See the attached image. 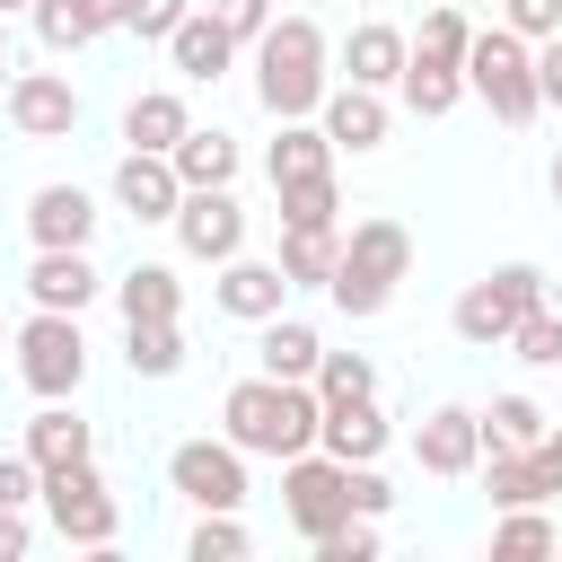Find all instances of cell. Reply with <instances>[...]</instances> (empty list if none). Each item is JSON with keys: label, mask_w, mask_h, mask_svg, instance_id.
Here are the masks:
<instances>
[{"label": "cell", "mask_w": 562, "mask_h": 562, "mask_svg": "<svg viewBox=\"0 0 562 562\" xmlns=\"http://www.w3.org/2000/svg\"><path fill=\"white\" fill-rule=\"evenodd\" d=\"M316 360H325L316 325H299V316H263L255 325V369L263 378H316Z\"/></svg>", "instance_id": "d6986e66"}, {"label": "cell", "mask_w": 562, "mask_h": 562, "mask_svg": "<svg viewBox=\"0 0 562 562\" xmlns=\"http://www.w3.org/2000/svg\"><path fill=\"white\" fill-rule=\"evenodd\" d=\"M316 386L307 378H237L228 386V404H220V439L228 448H246V457H299V448H316Z\"/></svg>", "instance_id": "6da1fadb"}, {"label": "cell", "mask_w": 562, "mask_h": 562, "mask_svg": "<svg viewBox=\"0 0 562 562\" xmlns=\"http://www.w3.org/2000/svg\"><path fill=\"white\" fill-rule=\"evenodd\" d=\"M325 88H334V79H325V35H316V18H272V26L255 35V97H263V114H272V123L316 114Z\"/></svg>", "instance_id": "7a4b0ae2"}, {"label": "cell", "mask_w": 562, "mask_h": 562, "mask_svg": "<svg viewBox=\"0 0 562 562\" xmlns=\"http://www.w3.org/2000/svg\"><path fill=\"white\" fill-rule=\"evenodd\" d=\"M369 553H378V518H360V509L316 536V562H369Z\"/></svg>", "instance_id": "d590c367"}, {"label": "cell", "mask_w": 562, "mask_h": 562, "mask_svg": "<svg viewBox=\"0 0 562 562\" xmlns=\"http://www.w3.org/2000/svg\"><path fill=\"white\" fill-rule=\"evenodd\" d=\"M404 53H413V35H395L386 18H369V26H351V35H342V70H351L360 88H395Z\"/></svg>", "instance_id": "44dd1931"}, {"label": "cell", "mask_w": 562, "mask_h": 562, "mask_svg": "<svg viewBox=\"0 0 562 562\" xmlns=\"http://www.w3.org/2000/svg\"><path fill=\"white\" fill-rule=\"evenodd\" d=\"M114 202H123L132 220H176V202H184L176 158H167V149H123V167H114Z\"/></svg>", "instance_id": "7c38bea8"}, {"label": "cell", "mask_w": 562, "mask_h": 562, "mask_svg": "<svg viewBox=\"0 0 562 562\" xmlns=\"http://www.w3.org/2000/svg\"><path fill=\"white\" fill-rule=\"evenodd\" d=\"M35 501L53 509V527H61L70 544H88V553H105V544H114V518H123V509H114V492H105L97 457H79V465H53Z\"/></svg>", "instance_id": "52a82bcc"}, {"label": "cell", "mask_w": 562, "mask_h": 562, "mask_svg": "<svg viewBox=\"0 0 562 562\" xmlns=\"http://www.w3.org/2000/svg\"><path fill=\"white\" fill-rule=\"evenodd\" d=\"M97 290H105V281H97L88 246H35V263H26V299H35V307H61V316H79Z\"/></svg>", "instance_id": "4fadbf2b"}, {"label": "cell", "mask_w": 562, "mask_h": 562, "mask_svg": "<svg viewBox=\"0 0 562 562\" xmlns=\"http://www.w3.org/2000/svg\"><path fill=\"white\" fill-rule=\"evenodd\" d=\"M263 167H272V184H299V176H334V140H325V123H307V114H290Z\"/></svg>", "instance_id": "cb8c5ba5"}, {"label": "cell", "mask_w": 562, "mask_h": 562, "mask_svg": "<svg viewBox=\"0 0 562 562\" xmlns=\"http://www.w3.org/2000/svg\"><path fill=\"white\" fill-rule=\"evenodd\" d=\"M26 237H35V246H88V237H97V202H88L79 184H35Z\"/></svg>", "instance_id": "e0dca14e"}, {"label": "cell", "mask_w": 562, "mask_h": 562, "mask_svg": "<svg viewBox=\"0 0 562 562\" xmlns=\"http://www.w3.org/2000/svg\"><path fill=\"white\" fill-rule=\"evenodd\" d=\"M351 509H360V518H386V509H395V492H386L378 465H351Z\"/></svg>", "instance_id": "b9f144b4"}, {"label": "cell", "mask_w": 562, "mask_h": 562, "mask_svg": "<svg viewBox=\"0 0 562 562\" xmlns=\"http://www.w3.org/2000/svg\"><path fill=\"white\" fill-rule=\"evenodd\" d=\"M413 457H422V474H474V465H483V422H474V404H439V413H422Z\"/></svg>", "instance_id": "8fae6325"}, {"label": "cell", "mask_w": 562, "mask_h": 562, "mask_svg": "<svg viewBox=\"0 0 562 562\" xmlns=\"http://www.w3.org/2000/svg\"><path fill=\"white\" fill-rule=\"evenodd\" d=\"M44 492V474H35V457H0V509H26Z\"/></svg>", "instance_id": "60d3db41"}, {"label": "cell", "mask_w": 562, "mask_h": 562, "mask_svg": "<svg viewBox=\"0 0 562 562\" xmlns=\"http://www.w3.org/2000/svg\"><path fill=\"white\" fill-rule=\"evenodd\" d=\"M211 18H220L237 44H255V35L272 26V0H211Z\"/></svg>", "instance_id": "ab89813d"}, {"label": "cell", "mask_w": 562, "mask_h": 562, "mask_svg": "<svg viewBox=\"0 0 562 562\" xmlns=\"http://www.w3.org/2000/svg\"><path fill=\"white\" fill-rule=\"evenodd\" d=\"M553 553H562V536H553Z\"/></svg>", "instance_id": "816d5d0a"}, {"label": "cell", "mask_w": 562, "mask_h": 562, "mask_svg": "<svg viewBox=\"0 0 562 562\" xmlns=\"http://www.w3.org/2000/svg\"><path fill=\"white\" fill-rule=\"evenodd\" d=\"M553 518H544V501L536 509H501V527H492V553H553Z\"/></svg>", "instance_id": "d6a6232c"}, {"label": "cell", "mask_w": 562, "mask_h": 562, "mask_svg": "<svg viewBox=\"0 0 562 562\" xmlns=\"http://www.w3.org/2000/svg\"><path fill=\"white\" fill-rule=\"evenodd\" d=\"M70 18H79V35L97 44V35H114V26H123V0H70Z\"/></svg>", "instance_id": "7bdbcfd3"}, {"label": "cell", "mask_w": 562, "mask_h": 562, "mask_svg": "<svg viewBox=\"0 0 562 562\" xmlns=\"http://www.w3.org/2000/svg\"><path fill=\"white\" fill-rule=\"evenodd\" d=\"M474 422H483V457H492V448H536V439L553 430V413H544L536 395H492Z\"/></svg>", "instance_id": "484cf974"}, {"label": "cell", "mask_w": 562, "mask_h": 562, "mask_svg": "<svg viewBox=\"0 0 562 562\" xmlns=\"http://www.w3.org/2000/svg\"><path fill=\"white\" fill-rule=\"evenodd\" d=\"M167 483H176L193 509H237V501H246V448H228V439H184V448L167 457Z\"/></svg>", "instance_id": "9c48e42d"}, {"label": "cell", "mask_w": 562, "mask_h": 562, "mask_svg": "<svg viewBox=\"0 0 562 562\" xmlns=\"http://www.w3.org/2000/svg\"><path fill=\"white\" fill-rule=\"evenodd\" d=\"M184 132H193V114H184L176 88H140V97L123 105V140H132V149H176Z\"/></svg>", "instance_id": "603a6c76"}, {"label": "cell", "mask_w": 562, "mask_h": 562, "mask_svg": "<svg viewBox=\"0 0 562 562\" xmlns=\"http://www.w3.org/2000/svg\"><path fill=\"white\" fill-rule=\"evenodd\" d=\"M167 158H176L184 184H228V176H237V140H228V132H184Z\"/></svg>", "instance_id": "f1b7e54d"}, {"label": "cell", "mask_w": 562, "mask_h": 562, "mask_svg": "<svg viewBox=\"0 0 562 562\" xmlns=\"http://www.w3.org/2000/svg\"><path fill=\"white\" fill-rule=\"evenodd\" d=\"M509 351H518L527 369H553V360H562V316H553V307H527V316L509 325Z\"/></svg>", "instance_id": "1f68e13d"}, {"label": "cell", "mask_w": 562, "mask_h": 562, "mask_svg": "<svg viewBox=\"0 0 562 562\" xmlns=\"http://www.w3.org/2000/svg\"><path fill=\"white\" fill-rule=\"evenodd\" d=\"M18 378L53 404V395H79V378H88V334H79V316H61V307H35L18 334Z\"/></svg>", "instance_id": "8992f818"}, {"label": "cell", "mask_w": 562, "mask_h": 562, "mask_svg": "<svg viewBox=\"0 0 562 562\" xmlns=\"http://www.w3.org/2000/svg\"><path fill=\"white\" fill-rule=\"evenodd\" d=\"M246 553V527H237V509H202V527L184 536V562H237Z\"/></svg>", "instance_id": "836d02e7"}, {"label": "cell", "mask_w": 562, "mask_h": 562, "mask_svg": "<svg viewBox=\"0 0 562 562\" xmlns=\"http://www.w3.org/2000/svg\"><path fill=\"white\" fill-rule=\"evenodd\" d=\"M123 369H132V378H176V369H184L176 316H167V325H123Z\"/></svg>", "instance_id": "83f0119b"}, {"label": "cell", "mask_w": 562, "mask_h": 562, "mask_svg": "<svg viewBox=\"0 0 562 562\" xmlns=\"http://www.w3.org/2000/svg\"><path fill=\"white\" fill-rule=\"evenodd\" d=\"M211 299H220L237 325H263V316H281V299H290V272H281V263H255V255H228Z\"/></svg>", "instance_id": "9a60e30c"}, {"label": "cell", "mask_w": 562, "mask_h": 562, "mask_svg": "<svg viewBox=\"0 0 562 562\" xmlns=\"http://www.w3.org/2000/svg\"><path fill=\"white\" fill-rule=\"evenodd\" d=\"M184 9H193V0H123V35H140V44H167V35L184 26Z\"/></svg>", "instance_id": "8d00e7d4"}, {"label": "cell", "mask_w": 562, "mask_h": 562, "mask_svg": "<svg viewBox=\"0 0 562 562\" xmlns=\"http://www.w3.org/2000/svg\"><path fill=\"white\" fill-rule=\"evenodd\" d=\"M9 123H18V140H70L79 132V88L61 70H9Z\"/></svg>", "instance_id": "30bf717a"}, {"label": "cell", "mask_w": 562, "mask_h": 562, "mask_svg": "<svg viewBox=\"0 0 562 562\" xmlns=\"http://www.w3.org/2000/svg\"><path fill=\"white\" fill-rule=\"evenodd\" d=\"M465 35H474V26H465V9H457V0H439V9L422 18V35H413V53H439V61H465Z\"/></svg>", "instance_id": "e575fe53"}, {"label": "cell", "mask_w": 562, "mask_h": 562, "mask_svg": "<svg viewBox=\"0 0 562 562\" xmlns=\"http://www.w3.org/2000/svg\"><path fill=\"white\" fill-rule=\"evenodd\" d=\"M395 97H404L422 123H439V114L465 97V61H439V53H404V70H395Z\"/></svg>", "instance_id": "ac0fdd59"}, {"label": "cell", "mask_w": 562, "mask_h": 562, "mask_svg": "<svg viewBox=\"0 0 562 562\" xmlns=\"http://www.w3.org/2000/svg\"><path fill=\"white\" fill-rule=\"evenodd\" d=\"M465 97L492 105V123H527L544 97H536V44L509 35V26H483L465 35Z\"/></svg>", "instance_id": "277c9868"}, {"label": "cell", "mask_w": 562, "mask_h": 562, "mask_svg": "<svg viewBox=\"0 0 562 562\" xmlns=\"http://www.w3.org/2000/svg\"><path fill=\"white\" fill-rule=\"evenodd\" d=\"M527 307H544V272H536V263H501V272L465 281V299L448 307V325H457V342L492 351V342H509V325H518Z\"/></svg>", "instance_id": "5b68a950"}, {"label": "cell", "mask_w": 562, "mask_h": 562, "mask_svg": "<svg viewBox=\"0 0 562 562\" xmlns=\"http://www.w3.org/2000/svg\"><path fill=\"white\" fill-rule=\"evenodd\" d=\"M307 386H316V404H360V395H378V369L360 351H325Z\"/></svg>", "instance_id": "4dcf8cb0"}, {"label": "cell", "mask_w": 562, "mask_h": 562, "mask_svg": "<svg viewBox=\"0 0 562 562\" xmlns=\"http://www.w3.org/2000/svg\"><path fill=\"white\" fill-rule=\"evenodd\" d=\"M35 35H44V53H79L88 44L79 18H70V0H35Z\"/></svg>", "instance_id": "f35d334b"}, {"label": "cell", "mask_w": 562, "mask_h": 562, "mask_svg": "<svg viewBox=\"0 0 562 562\" xmlns=\"http://www.w3.org/2000/svg\"><path fill=\"white\" fill-rule=\"evenodd\" d=\"M272 202H281V228H334V211H342L334 176H299V184H272Z\"/></svg>", "instance_id": "f546056e"}, {"label": "cell", "mask_w": 562, "mask_h": 562, "mask_svg": "<svg viewBox=\"0 0 562 562\" xmlns=\"http://www.w3.org/2000/svg\"><path fill=\"white\" fill-rule=\"evenodd\" d=\"M316 448L342 457V465H378V448H386V413H378V395H360V404H325V413H316Z\"/></svg>", "instance_id": "2e32d148"}, {"label": "cell", "mask_w": 562, "mask_h": 562, "mask_svg": "<svg viewBox=\"0 0 562 562\" xmlns=\"http://www.w3.org/2000/svg\"><path fill=\"white\" fill-rule=\"evenodd\" d=\"M544 439H553V457H562V422H553V430H544Z\"/></svg>", "instance_id": "681fc988"}, {"label": "cell", "mask_w": 562, "mask_h": 562, "mask_svg": "<svg viewBox=\"0 0 562 562\" xmlns=\"http://www.w3.org/2000/svg\"><path fill=\"white\" fill-rule=\"evenodd\" d=\"M316 123H325V140L334 149H378L386 140V88H325L316 97Z\"/></svg>", "instance_id": "5bb4252c"}, {"label": "cell", "mask_w": 562, "mask_h": 562, "mask_svg": "<svg viewBox=\"0 0 562 562\" xmlns=\"http://www.w3.org/2000/svg\"><path fill=\"white\" fill-rule=\"evenodd\" d=\"M0 351H9V325H0Z\"/></svg>", "instance_id": "f907efd6"}, {"label": "cell", "mask_w": 562, "mask_h": 562, "mask_svg": "<svg viewBox=\"0 0 562 562\" xmlns=\"http://www.w3.org/2000/svg\"><path fill=\"white\" fill-rule=\"evenodd\" d=\"M176 246H184L193 263H228V255L246 246L237 193H228V184H184V202H176Z\"/></svg>", "instance_id": "ba28073f"}, {"label": "cell", "mask_w": 562, "mask_h": 562, "mask_svg": "<svg viewBox=\"0 0 562 562\" xmlns=\"http://www.w3.org/2000/svg\"><path fill=\"white\" fill-rule=\"evenodd\" d=\"M167 53H176V70H184V79H220V70L237 61V35H228L211 9H184V26L167 35Z\"/></svg>", "instance_id": "ffe728a7"}, {"label": "cell", "mask_w": 562, "mask_h": 562, "mask_svg": "<svg viewBox=\"0 0 562 562\" xmlns=\"http://www.w3.org/2000/svg\"><path fill=\"white\" fill-rule=\"evenodd\" d=\"M114 307H123V325H167V316H184V281L167 263H132L114 281Z\"/></svg>", "instance_id": "7402d4cb"}, {"label": "cell", "mask_w": 562, "mask_h": 562, "mask_svg": "<svg viewBox=\"0 0 562 562\" xmlns=\"http://www.w3.org/2000/svg\"><path fill=\"white\" fill-rule=\"evenodd\" d=\"M18 9H35V0H0V18H18Z\"/></svg>", "instance_id": "7dc6e473"}, {"label": "cell", "mask_w": 562, "mask_h": 562, "mask_svg": "<svg viewBox=\"0 0 562 562\" xmlns=\"http://www.w3.org/2000/svg\"><path fill=\"white\" fill-rule=\"evenodd\" d=\"M404 272H413V237H404V220H360V228L342 237L325 290H334L342 316H386V299H395Z\"/></svg>", "instance_id": "3957f363"}, {"label": "cell", "mask_w": 562, "mask_h": 562, "mask_svg": "<svg viewBox=\"0 0 562 562\" xmlns=\"http://www.w3.org/2000/svg\"><path fill=\"white\" fill-rule=\"evenodd\" d=\"M553 202H562V158H553Z\"/></svg>", "instance_id": "c3c4849f"}, {"label": "cell", "mask_w": 562, "mask_h": 562, "mask_svg": "<svg viewBox=\"0 0 562 562\" xmlns=\"http://www.w3.org/2000/svg\"><path fill=\"white\" fill-rule=\"evenodd\" d=\"M553 369H562V360H553Z\"/></svg>", "instance_id": "f5cc1de1"}, {"label": "cell", "mask_w": 562, "mask_h": 562, "mask_svg": "<svg viewBox=\"0 0 562 562\" xmlns=\"http://www.w3.org/2000/svg\"><path fill=\"white\" fill-rule=\"evenodd\" d=\"M35 544V527H26V509H0V562H18Z\"/></svg>", "instance_id": "f6af8a7d"}, {"label": "cell", "mask_w": 562, "mask_h": 562, "mask_svg": "<svg viewBox=\"0 0 562 562\" xmlns=\"http://www.w3.org/2000/svg\"><path fill=\"white\" fill-rule=\"evenodd\" d=\"M501 26L527 35V44H544V35H562V0H501Z\"/></svg>", "instance_id": "74e56055"}, {"label": "cell", "mask_w": 562, "mask_h": 562, "mask_svg": "<svg viewBox=\"0 0 562 562\" xmlns=\"http://www.w3.org/2000/svg\"><path fill=\"white\" fill-rule=\"evenodd\" d=\"M0 97H9V35H0Z\"/></svg>", "instance_id": "bcb514c9"}, {"label": "cell", "mask_w": 562, "mask_h": 562, "mask_svg": "<svg viewBox=\"0 0 562 562\" xmlns=\"http://www.w3.org/2000/svg\"><path fill=\"white\" fill-rule=\"evenodd\" d=\"M536 97H544V105H562V35H544V44H536Z\"/></svg>", "instance_id": "ee69618b"}, {"label": "cell", "mask_w": 562, "mask_h": 562, "mask_svg": "<svg viewBox=\"0 0 562 562\" xmlns=\"http://www.w3.org/2000/svg\"><path fill=\"white\" fill-rule=\"evenodd\" d=\"M334 255H342V237L334 228H281V272H290V290H325L334 281Z\"/></svg>", "instance_id": "4316f807"}, {"label": "cell", "mask_w": 562, "mask_h": 562, "mask_svg": "<svg viewBox=\"0 0 562 562\" xmlns=\"http://www.w3.org/2000/svg\"><path fill=\"white\" fill-rule=\"evenodd\" d=\"M26 457H35V474H53V465H79V457H88V422H79V413L53 395V404L26 422Z\"/></svg>", "instance_id": "d4e9b609"}]
</instances>
